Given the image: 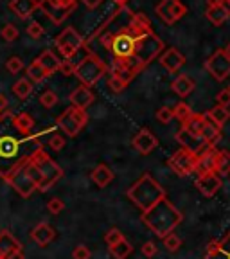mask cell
Here are the masks:
<instances>
[{
	"instance_id": "1",
	"label": "cell",
	"mask_w": 230,
	"mask_h": 259,
	"mask_svg": "<svg viewBox=\"0 0 230 259\" xmlns=\"http://www.w3.org/2000/svg\"><path fill=\"white\" fill-rule=\"evenodd\" d=\"M40 135L34 132L16 130L11 122L9 110L0 115V177L8 178L24 166L32 153L43 148Z\"/></svg>"
},
{
	"instance_id": "2",
	"label": "cell",
	"mask_w": 230,
	"mask_h": 259,
	"mask_svg": "<svg viewBox=\"0 0 230 259\" xmlns=\"http://www.w3.org/2000/svg\"><path fill=\"white\" fill-rule=\"evenodd\" d=\"M182 212L167 200V196L155 203L151 209L142 212L144 225L158 238H166L167 234L174 232V229L182 223Z\"/></svg>"
},
{
	"instance_id": "3",
	"label": "cell",
	"mask_w": 230,
	"mask_h": 259,
	"mask_svg": "<svg viewBox=\"0 0 230 259\" xmlns=\"http://www.w3.org/2000/svg\"><path fill=\"white\" fill-rule=\"evenodd\" d=\"M128 198L144 212L151 209L157 202L166 198V189L151 177L150 173H144L137 182L128 189Z\"/></svg>"
},
{
	"instance_id": "4",
	"label": "cell",
	"mask_w": 230,
	"mask_h": 259,
	"mask_svg": "<svg viewBox=\"0 0 230 259\" xmlns=\"http://www.w3.org/2000/svg\"><path fill=\"white\" fill-rule=\"evenodd\" d=\"M29 162H31L32 167L36 169V173L40 175V186H38V191H41V193L49 191L61 177H63V169H61L56 162L45 153L43 148H40L36 153H32L31 158H29Z\"/></svg>"
},
{
	"instance_id": "5",
	"label": "cell",
	"mask_w": 230,
	"mask_h": 259,
	"mask_svg": "<svg viewBox=\"0 0 230 259\" xmlns=\"http://www.w3.org/2000/svg\"><path fill=\"white\" fill-rule=\"evenodd\" d=\"M162 51H164V41H162L153 31L144 32V34L135 38V51H133L131 60H133L141 69H146L155 58L160 56Z\"/></svg>"
},
{
	"instance_id": "6",
	"label": "cell",
	"mask_w": 230,
	"mask_h": 259,
	"mask_svg": "<svg viewBox=\"0 0 230 259\" xmlns=\"http://www.w3.org/2000/svg\"><path fill=\"white\" fill-rule=\"evenodd\" d=\"M106 72H108V65L94 53L86 54V56L76 65V69H74V76H76L85 87H88V89L96 85L97 81L101 79Z\"/></svg>"
},
{
	"instance_id": "7",
	"label": "cell",
	"mask_w": 230,
	"mask_h": 259,
	"mask_svg": "<svg viewBox=\"0 0 230 259\" xmlns=\"http://www.w3.org/2000/svg\"><path fill=\"white\" fill-rule=\"evenodd\" d=\"M77 2L79 0H38V9H41L53 24L60 25L72 15Z\"/></svg>"
},
{
	"instance_id": "8",
	"label": "cell",
	"mask_w": 230,
	"mask_h": 259,
	"mask_svg": "<svg viewBox=\"0 0 230 259\" xmlns=\"http://www.w3.org/2000/svg\"><path fill=\"white\" fill-rule=\"evenodd\" d=\"M88 122V115H86V110H79L76 106H69L61 115H58L56 126L65 132V135L69 137H76L79 135V132L86 126Z\"/></svg>"
},
{
	"instance_id": "9",
	"label": "cell",
	"mask_w": 230,
	"mask_h": 259,
	"mask_svg": "<svg viewBox=\"0 0 230 259\" xmlns=\"http://www.w3.org/2000/svg\"><path fill=\"white\" fill-rule=\"evenodd\" d=\"M54 44H56L58 51H60L63 60H72L77 51H79L81 47H85V38L81 36L74 27H67L58 34Z\"/></svg>"
},
{
	"instance_id": "10",
	"label": "cell",
	"mask_w": 230,
	"mask_h": 259,
	"mask_svg": "<svg viewBox=\"0 0 230 259\" xmlns=\"http://www.w3.org/2000/svg\"><path fill=\"white\" fill-rule=\"evenodd\" d=\"M135 51V36L128 31H119L113 34L112 45H110V54L112 60H131Z\"/></svg>"
},
{
	"instance_id": "11",
	"label": "cell",
	"mask_w": 230,
	"mask_h": 259,
	"mask_svg": "<svg viewBox=\"0 0 230 259\" xmlns=\"http://www.w3.org/2000/svg\"><path fill=\"white\" fill-rule=\"evenodd\" d=\"M4 180L16 191V193L20 194L22 198H29V196L36 191V184H34V180L31 178L29 171L25 169V166L18 167L15 173H11L8 178H4Z\"/></svg>"
},
{
	"instance_id": "12",
	"label": "cell",
	"mask_w": 230,
	"mask_h": 259,
	"mask_svg": "<svg viewBox=\"0 0 230 259\" xmlns=\"http://www.w3.org/2000/svg\"><path fill=\"white\" fill-rule=\"evenodd\" d=\"M155 11L167 25L176 24L178 20H182L183 16L187 15V8L180 0H160L157 8H155Z\"/></svg>"
},
{
	"instance_id": "13",
	"label": "cell",
	"mask_w": 230,
	"mask_h": 259,
	"mask_svg": "<svg viewBox=\"0 0 230 259\" xmlns=\"http://www.w3.org/2000/svg\"><path fill=\"white\" fill-rule=\"evenodd\" d=\"M196 162H198V155L191 153V151L182 148V150H178L176 153L167 160V166L176 175H180V177H187V175L194 173Z\"/></svg>"
},
{
	"instance_id": "14",
	"label": "cell",
	"mask_w": 230,
	"mask_h": 259,
	"mask_svg": "<svg viewBox=\"0 0 230 259\" xmlns=\"http://www.w3.org/2000/svg\"><path fill=\"white\" fill-rule=\"evenodd\" d=\"M205 69L209 70V74L214 77L216 81H225L230 76V58L225 54L223 49H218L212 56L207 60Z\"/></svg>"
},
{
	"instance_id": "15",
	"label": "cell",
	"mask_w": 230,
	"mask_h": 259,
	"mask_svg": "<svg viewBox=\"0 0 230 259\" xmlns=\"http://www.w3.org/2000/svg\"><path fill=\"white\" fill-rule=\"evenodd\" d=\"M176 141L182 144L183 150L191 151V153H194V155H202L209 146H212V144H207L200 135L191 134V132H187V130H183V128L176 134Z\"/></svg>"
},
{
	"instance_id": "16",
	"label": "cell",
	"mask_w": 230,
	"mask_h": 259,
	"mask_svg": "<svg viewBox=\"0 0 230 259\" xmlns=\"http://www.w3.org/2000/svg\"><path fill=\"white\" fill-rule=\"evenodd\" d=\"M221 186H223V180L216 171L198 175V178H196V187H198L200 193H202L203 196H207V198H212V196L221 189Z\"/></svg>"
},
{
	"instance_id": "17",
	"label": "cell",
	"mask_w": 230,
	"mask_h": 259,
	"mask_svg": "<svg viewBox=\"0 0 230 259\" xmlns=\"http://www.w3.org/2000/svg\"><path fill=\"white\" fill-rule=\"evenodd\" d=\"M29 238L36 243L38 247H47L49 243H53L56 239V229L51 223L41 222L36 227H32V231L29 232Z\"/></svg>"
},
{
	"instance_id": "18",
	"label": "cell",
	"mask_w": 230,
	"mask_h": 259,
	"mask_svg": "<svg viewBox=\"0 0 230 259\" xmlns=\"http://www.w3.org/2000/svg\"><path fill=\"white\" fill-rule=\"evenodd\" d=\"M158 60H160L162 67H164L166 70H169V72H176V70L182 69L183 63H186V56L174 47L164 51V53L158 56Z\"/></svg>"
},
{
	"instance_id": "19",
	"label": "cell",
	"mask_w": 230,
	"mask_h": 259,
	"mask_svg": "<svg viewBox=\"0 0 230 259\" xmlns=\"http://www.w3.org/2000/svg\"><path fill=\"white\" fill-rule=\"evenodd\" d=\"M133 146H135V150L139 151V153L142 155H150L151 151L155 150L158 146V141L157 137H155L153 134H151L150 130H141L137 135L133 137Z\"/></svg>"
},
{
	"instance_id": "20",
	"label": "cell",
	"mask_w": 230,
	"mask_h": 259,
	"mask_svg": "<svg viewBox=\"0 0 230 259\" xmlns=\"http://www.w3.org/2000/svg\"><path fill=\"white\" fill-rule=\"evenodd\" d=\"M216 155H218L216 146H209L202 155H198V162H196V169H194V173L205 175V173L216 171Z\"/></svg>"
},
{
	"instance_id": "21",
	"label": "cell",
	"mask_w": 230,
	"mask_h": 259,
	"mask_svg": "<svg viewBox=\"0 0 230 259\" xmlns=\"http://www.w3.org/2000/svg\"><path fill=\"white\" fill-rule=\"evenodd\" d=\"M69 99H70V103H72V106H76V108H79V110H86L94 101H96V96H94V92L88 89V87L81 85L70 92Z\"/></svg>"
},
{
	"instance_id": "22",
	"label": "cell",
	"mask_w": 230,
	"mask_h": 259,
	"mask_svg": "<svg viewBox=\"0 0 230 259\" xmlns=\"http://www.w3.org/2000/svg\"><path fill=\"white\" fill-rule=\"evenodd\" d=\"M9 9L15 13L20 20H27L38 9V0H11Z\"/></svg>"
},
{
	"instance_id": "23",
	"label": "cell",
	"mask_w": 230,
	"mask_h": 259,
	"mask_svg": "<svg viewBox=\"0 0 230 259\" xmlns=\"http://www.w3.org/2000/svg\"><path fill=\"white\" fill-rule=\"evenodd\" d=\"M207 259H230V232L221 241H210Z\"/></svg>"
},
{
	"instance_id": "24",
	"label": "cell",
	"mask_w": 230,
	"mask_h": 259,
	"mask_svg": "<svg viewBox=\"0 0 230 259\" xmlns=\"http://www.w3.org/2000/svg\"><path fill=\"white\" fill-rule=\"evenodd\" d=\"M200 135H202V139L207 144L214 146L216 142L221 139V126L216 124V122L209 117V113H203V128Z\"/></svg>"
},
{
	"instance_id": "25",
	"label": "cell",
	"mask_w": 230,
	"mask_h": 259,
	"mask_svg": "<svg viewBox=\"0 0 230 259\" xmlns=\"http://www.w3.org/2000/svg\"><path fill=\"white\" fill-rule=\"evenodd\" d=\"M16 250H22L20 241L9 231H0V259H6Z\"/></svg>"
},
{
	"instance_id": "26",
	"label": "cell",
	"mask_w": 230,
	"mask_h": 259,
	"mask_svg": "<svg viewBox=\"0 0 230 259\" xmlns=\"http://www.w3.org/2000/svg\"><path fill=\"white\" fill-rule=\"evenodd\" d=\"M36 61L40 63V67L49 74V76H53L54 72H58V70H60V65H61V60L51 51V49H45L43 53L36 58Z\"/></svg>"
},
{
	"instance_id": "27",
	"label": "cell",
	"mask_w": 230,
	"mask_h": 259,
	"mask_svg": "<svg viewBox=\"0 0 230 259\" xmlns=\"http://www.w3.org/2000/svg\"><path fill=\"white\" fill-rule=\"evenodd\" d=\"M205 16L209 18L210 24H214L216 27H219V25H223L230 18V9L225 4L212 6V8H207Z\"/></svg>"
},
{
	"instance_id": "28",
	"label": "cell",
	"mask_w": 230,
	"mask_h": 259,
	"mask_svg": "<svg viewBox=\"0 0 230 259\" xmlns=\"http://www.w3.org/2000/svg\"><path fill=\"white\" fill-rule=\"evenodd\" d=\"M92 180L97 187H106L113 180V171L106 164H99V166L94 167Z\"/></svg>"
},
{
	"instance_id": "29",
	"label": "cell",
	"mask_w": 230,
	"mask_h": 259,
	"mask_svg": "<svg viewBox=\"0 0 230 259\" xmlns=\"http://www.w3.org/2000/svg\"><path fill=\"white\" fill-rule=\"evenodd\" d=\"M194 87H196V85H194V81L191 79L189 76H186V74L178 76L176 79L173 81V90L180 97H187L194 90Z\"/></svg>"
},
{
	"instance_id": "30",
	"label": "cell",
	"mask_w": 230,
	"mask_h": 259,
	"mask_svg": "<svg viewBox=\"0 0 230 259\" xmlns=\"http://www.w3.org/2000/svg\"><path fill=\"white\" fill-rule=\"evenodd\" d=\"M11 122L16 130H22V132H32V128H34V119L27 112L11 113Z\"/></svg>"
},
{
	"instance_id": "31",
	"label": "cell",
	"mask_w": 230,
	"mask_h": 259,
	"mask_svg": "<svg viewBox=\"0 0 230 259\" xmlns=\"http://www.w3.org/2000/svg\"><path fill=\"white\" fill-rule=\"evenodd\" d=\"M13 94H15L18 99H27L29 96L32 94V83L27 79V77H22V79H16L15 83H13Z\"/></svg>"
},
{
	"instance_id": "32",
	"label": "cell",
	"mask_w": 230,
	"mask_h": 259,
	"mask_svg": "<svg viewBox=\"0 0 230 259\" xmlns=\"http://www.w3.org/2000/svg\"><path fill=\"white\" fill-rule=\"evenodd\" d=\"M25 74H27V79L31 81V83H41L43 79H47L49 74L45 72L43 69L40 67V63H38L36 60L32 61L31 65H27V69H25Z\"/></svg>"
},
{
	"instance_id": "33",
	"label": "cell",
	"mask_w": 230,
	"mask_h": 259,
	"mask_svg": "<svg viewBox=\"0 0 230 259\" xmlns=\"http://www.w3.org/2000/svg\"><path fill=\"white\" fill-rule=\"evenodd\" d=\"M108 248H110V254H112L115 259H126V257H129L131 252H133V247H131L129 241H126V239L115 243V245H112V247H108Z\"/></svg>"
},
{
	"instance_id": "34",
	"label": "cell",
	"mask_w": 230,
	"mask_h": 259,
	"mask_svg": "<svg viewBox=\"0 0 230 259\" xmlns=\"http://www.w3.org/2000/svg\"><path fill=\"white\" fill-rule=\"evenodd\" d=\"M202 128H203V113H193L186 122H183V130L191 132L194 135H200L202 134ZM202 137V135H200Z\"/></svg>"
},
{
	"instance_id": "35",
	"label": "cell",
	"mask_w": 230,
	"mask_h": 259,
	"mask_svg": "<svg viewBox=\"0 0 230 259\" xmlns=\"http://www.w3.org/2000/svg\"><path fill=\"white\" fill-rule=\"evenodd\" d=\"M216 173L228 175L230 173V151L221 150L216 155Z\"/></svg>"
},
{
	"instance_id": "36",
	"label": "cell",
	"mask_w": 230,
	"mask_h": 259,
	"mask_svg": "<svg viewBox=\"0 0 230 259\" xmlns=\"http://www.w3.org/2000/svg\"><path fill=\"white\" fill-rule=\"evenodd\" d=\"M209 117L212 119V121L216 122L218 126H223L226 121L230 119V112H228V108H223V106H218L216 105L212 110H209Z\"/></svg>"
},
{
	"instance_id": "37",
	"label": "cell",
	"mask_w": 230,
	"mask_h": 259,
	"mask_svg": "<svg viewBox=\"0 0 230 259\" xmlns=\"http://www.w3.org/2000/svg\"><path fill=\"white\" fill-rule=\"evenodd\" d=\"M193 110H191V106L187 105V103H178L176 106H174V110H173V117L174 119H178V121L182 122H186L187 119L191 117V115H193Z\"/></svg>"
},
{
	"instance_id": "38",
	"label": "cell",
	"mask_w": 230,
	"mask_h": 259,
	"mask_svg": "<svg viewBox=\"0 0 230 259\" xmlns=\"http://www.w3.org/2000/svg\"><path fill=\"white\" fill-rule=\"evenodd\" d=\"M0 36L6 44H13V41L18 38V29H16L15 24H6L4 27L0 29Z\"/></svg>"
},
{
	"instance_id": "39",
	"label": "cell",
	"mask_w": 230,
	"mask_h": 259,
	"mask_svg": "<svg viewBox=\"0 0 230 259\" xmlns=\"http://www.w3.org/2000/svg\"><path fill=\"white\" fill-rule=\"evenodd\" d=\"M24 60H22L20 56H11L8 61H6V70H8L9 74H18L24 70Z\"/></svg>"
},
{
	"instance_id": "40",
	"label": "cell",
	"mask_w": 230,
	"mask_h": 259,
	"mask_svg": "<svg viewBox=\"0 0 230 259\" xmlns=\"http://www.w3.org/2000/svg\"><path fill=\"white\" fill-rule=\"evenodd\" d=\"M40 105L43 108H54L58 105V94L54 90H45L40 96Z\"/></svg>"
},
{
	"instance_id": "41",
	"label": "cell",
	"mask_w": 230,
	"mask_h": 259,
	"mask_svg": "<svg viewBox=\"0 0 230 259\" xmlns=\"http://www.w3.org/2000/svg\"><path fill=\"white\" fill-rule=\"evenodd\" d=\"M162 239H164V245H166V248L169 252H176L178 248L182 247V239H180L178 234H174V232H171V234H167L166 238Z\"/></svg>"
},
{
	"instance_id": "42",
	"label": "cell",
	"mask_w": 230,
	"mask_h": 259,
	"mask_svg": "<svg viewBox=\"0 0 230 259\" xmlns=\"http://www.w3.org/2000/svg\"><path fill=\"white\" fill-rule=\"evenodd\" d=\"M122 239H126V238H124V234L119 231L117 227H112V229L105 234V243L108 245V247H112V245H115V243L122 241Z\"/></svg>"
},
{
	"instance_id": "43",
	"label": "cell",
	"mask_w": 230,
	"mask_h": 259,
	"mask_svg": "<svg viewBox=\"0 0 230 259\" xmlns=\"http://www.w3.org/2000/svg\"><path fill=\"white\" fill-rule=\"evenodd\" d=\"M27 34L32 38V40H40V38L45 34V29H43V25H41L40 22L32 20L31 24L27 25Z\"/></svg>"
},
{
	"instance_id": "44",
	"label": "cell",
	"mask_w": 230,
	"mask_h": 259,
	"mask_svg": "<svg viewBox=\"0 0 230 259\" xmlns=\"http://www.w3.org/2000/svg\"><path fill=\"white\" fill-rule=\"evenodd\" d=\"M155 117H157V121L162 122V124H169V122L173 121V110L167 108V106H162V108L157 110Z\"/></svg>"
},
{
	"instance_id": "45",
	"label": "cell",
	"mask_w": 230,
	"mask_h": 259,
	"mask_svg": "<svg viewBox=\"0 0 230 259\" xmlns=\"http://www.w3.org/2000/svg\"><path fill=\"white\" fill-rule=\"evenodd\" d=\"M63 209H65V202L61 198H51L47 202V210L51 214L58 216L60 212H63Z\"/></svg>"
},
{
	"instance_id": "46",
	"label": "cell",
	"mask_w": 230,
	"mask_h": 259,
	"mask_svg": "<svg viewBox=\"0 0 230 259\" xmlns=\"http://www.w3.org/2000/svg\"><path fill=\"white\" fill-rule=\"evenodd\" d=\"M92 257V252L86 245H77L72 250V259H90Z\"/></svg>"
},
{
	"instance_id": "47",
	"label": "cell",
	"mask_w": 230,
	"mask_h": 259,
	"mask_svg": "<svg viewBox=\"0 0 230 259\" xmlns=\"http://www.w3.org/2000/svg\"><path fill=\"white\" fill-rule=\"evenodd\" d=\"M108 87H110V90H112V92H115V94H121L122 90L126 89L124 83H122L119 77L113 76V74H110V76H108Z\"/></svg>"
},
{
	"instance_id": "48",
	"label": "cell",
	"mask_w": 230,
	"mask_h": 259,
	"mask_svg": "<svg viewBox=\"0 0 230 259\" xmlns=\"http://www.w3.org/2000/svg\"><path fill=\"white\" fill-rule=\"evenodd\" d=\"M49 148H51V150L53 151H61L65 148V139L61 137V135H58V134H54L53 137L49 139Z\"/></svg>"
},
{
	"instance_id": "49",
	"label": "cell",
	"mask_w": 230,
	"mask_h": 259,
	"mask_svg": "<svg viewBox=\"0 0 230 259\" xmlns=\"http://www.w3.org/2000/svg\"><path fill=\"white\" fill-rule=\"evenodd\" d=\"M216 101H218V106H223V108H228L230 106V90L225 89L216 96Z\"/></svg>"
},
{
	"instance_id": "50",
	"label": "cell",
	"mask_w": 230,
	"mask_h": 259,
	"mask_svg": "<svg viewBox=\"0 0 230 259\" xmlns=\"http://www.w3.org/2000/svg\"><path fill=\"white\" fill-rule=\"evenodd\" d=\"M74 69H76V65L72 63V60H63V61H61L60 70H58V72H61L63 76H72Z\"/></svg>"
},
{
	"instance_id": "51",
	"label": "cell",
	"mask_w": 230,
	"mask_h": 259,
	"mask_svg": "<svg viewBox=\"0 0 230 259\" xmlns=\"http://www.w3.org/2000/svg\"><path fill=\"white\" fill-rule=\"evenodd\" d=\"M142 254L146 255V257H153V255H157V252H158V247L155 245L153 241H146L144 245H142Z\"/></svg>"
},
{
	"instance_id": "52",
	"label": "cell",
	"mask_w": 230,
	"mask_h": 259,
	"mask_svg": "<svg viewBox=\"0 0 230 259\" xmlns=\"http://www.w3.org/2000/svg\"><path fill=\"white\" fill-rule=\"evenodd\" d=\"M81 2H83V4H85V6H86V8H88V9H96L97 6L101 4L103 0H81Z\"/></svg>"
},
{
	"instance_id": "53",
	"label": "cell",
	"mask_w": 230,
	"mask_h": 259,
	"mask_svg": "<svg viewBox=\"0 0 230 259\" xmlns=\"http://www.w3.org/2000/svg\"><path fill=\"white\" fill-rule=\"evenodd\" d=\"M4 112H8V99L0 94V115H2Z\"/></svg>"
},
{
	"instance_id": "54",
	"label": "cell",
	"mask_w": 230,
	"mask_h": 259,
	"mask_svg": "<svg viewBox=\"0 0 230 259\" xmlns=\"http://www.w3.org/2000/svg\"><path fill=\"white\" fill-rule=\"evenodd\" d=\"M6 259H25V255H24V248L22 250H16V252H13L11 255H8Z\"/></svg>"
},
{
	"instance_id": "55",
	"label": "cell",
	"mask_w": 230,
	"mask_h": 259,
	"mask_svg": "<svg viewBox=\"0 0 230 259\" xmlns=\"http://www.w3.org/2000/svg\"><path fill=\"white\" fill-rule=\"evenodd\" d=\"M207 4H209V8H212V6H221L223 0H207Z\"/></svg>"
},
{
	"instance_id": "56",
	"label": "cell",
	"mask_w": 230,
	"mask_h": 259,
	"mask_svg": "<svg viewBox=\"0 0 230 259\" xmlns=\"http://www.w3.org/2000/svg\"><path fill=\"white\" fill-rule=\"evenodd\" d=\"M115 2H117V4H119V8H124L126 2H128V0H115Z\"/></svg>"
},
{
	"instance_id": "57",
	"label": "cell",
	"mask_w": 230,
	"mask_h": 259,
	"mask_svg": "<svg viewBox=\"0 0 230 259\" xmlns=\"http://www.w3.org/2000/svg\"><path fill=\"white\" fill-rule=\"evenodd\" d=\"M223 51H225V54H226V56L230 58V44H226V47L223 49Z\"/></svg>"
},
{
	"instance_id": "58",
	"label": "cell",
	"mask_w": 230,
	"mask_h": 259,
	"mask_svg": "<svg viewBox=\"0 0 230 259\" xmlns=\"http://www.w3.org/2000/svg\"><path fill=\"white\" fill-rule=\"evenodd\" d=\"M223 4H225V6H226V8H228V9H230V0H223Z\"/></svg>"
},
{
	"instance_id": "59",
	"label": "cell",
	"mask_w": 230,
	"mask_h": 259,
	"mask_svg": "<svg viewBox=\"0 0 230 259\" xmlns=\"http://www.w3.org/2000/svg\"><path fill=\"white\" fill-rule=\"evenodd\" d=\"M228 90H230V89H228Z\"/></svg>"
}]
</instances>
